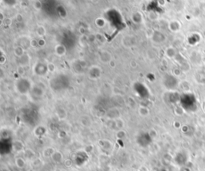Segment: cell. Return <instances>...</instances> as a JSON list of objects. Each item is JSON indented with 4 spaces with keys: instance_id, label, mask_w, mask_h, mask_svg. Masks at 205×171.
<instances>
[{
    "instance_id": "obj_1",
    "label": "cell",
    "mask_w": 205,
    "mask_h": 171,
    "mask_svg": "<svg viewBox=\"0 0 205 171\" xmlns=\"http://www.w3.org/2000/svg\"><path fill=\"white\" fill-rule=\"evenodd\" d=\"M100 60L103 63H109L112 61V55L108 51H103L100 54Z\"/></svg>"
},
{
    "instance_id": "obj_3",
    "label": "cell",
    "mask_w": 205,
    "mask_h": 171,
    "mask_svg": "<svg viewBox=\"0 0 205 171\" xmlns=\"http://www.w3.org/2000/svg\"><path fill=\"white\" fill-rule=\"evenodd\" d=\"M37 32H38V34H39V36H43V35H45L46 31H45V29L43 28V27H39Z\"/></svg>"
},
{
    "instance_id": "obj_2",
    "label": "cell",
    "mask_w": 205,
    "mask_h": 171,
    "mask_svg": "<svg viewBox=\"0 0 205 171\" xmlns=\"http://www.w3.org/2000/svg\"><path fill=\"white\" fill-rule=\"evenodd\" d=\"M16 165L18 168H23L25 166V162L22 158H17L16 160Z\"/></svg>"
}]
</instances>
